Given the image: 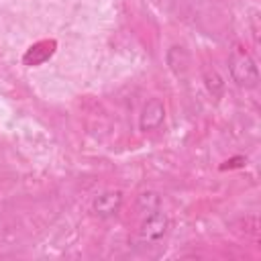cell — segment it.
Masks as SVG:
<instances>
[{"label": "cell", "mask_w": 261, "mask_h": 261, "mask_svg": "<svg viewBox=\"0 0 261 261\" xmlns=\"http://www.w3.org/2000/svg\"><path fill=\"white\" fill-rule=\"evenodd\" d=\"M202 80H204L206 90H208L214 98H220V96L224 94V82H222L220 73H218L214 67H206L204 73H202Z\"/></svg>", "instance_id": "52a82bcc"}, {"label": "cell", "mask_w": 261, "mask_h": 261, "mask_svg": "<svg viewBox=\"0 0 261 261\" xmlns=\"http://www.w3.org/2000/svg\"><path fill=\"white\" fill-rule=\"evenodd\" d=\"M137 208H139V212H141L143 216L149 214V212H153V210H157V208H161V198H159V194L153 192V190L143 192V194L139 196V200H137Z\"/></svg>", "instance_id": "ba28073f"}, {"label": "cell", "mask_w": 261, "mask_h": 261, "mask_svg": "<svg viewBox=\"0 0 261 261\" xmlns=\"http://www.w3.org/2000/svg\"><path fill=\"white\" fill-rule=\"evenodd\" d=\"M245 157H232V159H226L222 165H220V169L224 171V169H232V167H243L245 165Z\"/></svg>", "instance_id": "9c48e42d"}, {"label": "cell", "mask_w": 261, "mask_h": 261, "mask_svg": "<svg viewBox=\"0 0 261 261\" xmlns=\"http://www.w3.org/2000/svg\"><path fill=\"white\" fill-rule=\"evenodd\" d=\"M228 73H230L232 82L239 88L253 90V88L259 86V69H257V63L251 57V53L245 47H241V45H234L230 49V53H228Z\"/></svg>", "instance_id": "6da1fadb"}, {"label": "cell", "mask_w": 261, "mask_h": 261, "mask_svg": "<svg viewBox=\"0 0 261 261\" xmlns=\"http://www.w3.org/2000/svg\"><path fill=\"white\" fill-rule=\"evenodd\" d=\"M57 51V41L55 39H41L37 43H33L24 55H22V63L27 67H37V65H43L45 61H49Z\"/></svg>", "instance_id": "5b68a950"}, {"label": "cell", "mask_w": 261, "mask_h": 261, "mask_svg": "<svg viewBox=\"0 0 261 261\" xmlns=\"http://www.w3.org/2000/svg\"><path fill=\"white\" fill-rule=\"evenodd\" d=\"M165 59H167L169 69H171L177 77H184V75H186V71H188V67H190V53H188L184 47H179V45L169 47Z\"/></svg>", "instance_id": "8992f818"}, {"label": "cell", "mask_w": 261, "mask_h": 261, "mask_svg": "<svg viewBox=\"0 0 261 261\" xmlns=\"http://www.w3.org/2000/svg\"><path fill=\"white\" fill-rule=\"evenodd\" d=\"M165 122V104L159 98H149L139 114V128L143 133H153Z\"/></svg>", "instance_id": "277c9868"}, {"label": "cell", "mask_w": 261, "mask_h": 261, "mask_svg": "<svg viewBox=\"0 0 261 261\" xmlns=\"http://www.w3.org/2000/svg\"><path fill=\"white\" fill-rule=\"evenodd\" d=\"M167 230H169V218L161 208H157L143 216L137 237L141 245H157L159 241L165 239Z\"/></svg>", "instance_id": "7a4b0ae2"}, {"label": "cell", "mask_w": 261, "mask_h": 261, "mask_svg": "<svg viewBox=\"0 0 261 261\" xmlns=\"http://www.w3.org/2000/svg\"><path fill=\"white\" fill-rule=\"evenodd\" d=\"M122 204H124V194L120 190L110 188V190H104L98 196H94V200H92V212L98 218H112V216H116L120 212Z\"/></svg>", "instance_id": "3957f363"}]
</instances>
